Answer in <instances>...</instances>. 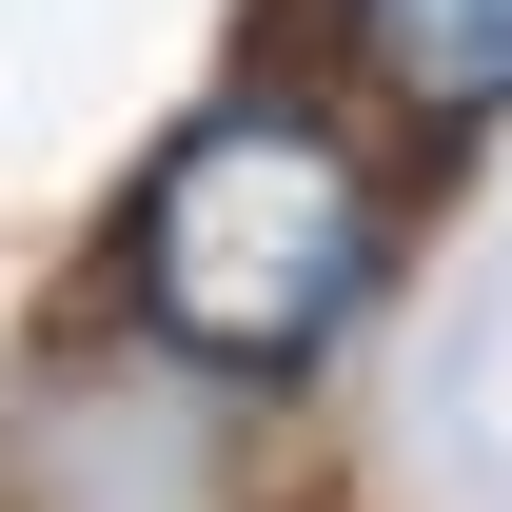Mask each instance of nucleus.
<instances>
[{"label":"nucleus","instance_id":"f257e3e1","mask_svg":"<svg viewBox=\"0 0 512 512\" xmlns=\"http://www.w3.org/2000/svg\"><path fill=\"white\" fill-rule=\"evenodd\" d=\"M375 296H394V178H375L355 119L276 99V79L197 99L119 197V316L158 355H197V375H237V394L316 375Z\"/></svg>","mask_w":512,"mask_h":512},{"label":"nucleus","instance_id":"f03ea898","mask_svg":"<svg viewBox=\"0 0 512 512\" xmlns=\"http://www.w3.org/2000/svg\"><path fill=\"white\" fill-rule=\"evenodd\" d=\"M316 40H335V79H355L375 119H414V138L512 119V0H316Z\"/></svg>","mask_w":512,"mask_h":512}]
</instances>
